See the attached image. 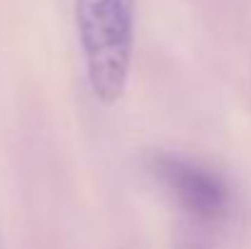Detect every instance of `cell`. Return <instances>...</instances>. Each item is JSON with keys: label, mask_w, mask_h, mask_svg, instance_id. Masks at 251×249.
<instances>
[{"label": "cell", "mask_w": 251, "mask_h": 249, "mask_svg": "<svg viewBox=\"0 0 251 249\" xmlns=\"http://www.w3.org/2000/svg\"><path fill=\"white\" fill-rule=\"evenodd\" d=\"M151 171L190 215L200 220L225 215L229 205V188L210 168L173 154H156L151 159Z\"/></svg>", "instance_id": "2"}, {"label": "cell", "mask_w": 251, "mask_h": 249, "mask_svg": "<svg viewBox=\"0 0 251 249\" xmlns=\"http://www.w3.org/2000/svg\"><path fill=\"white\" fill-rule=\"evenodd\" d=\"M134 0H76V25L93 95L115 103L129 79L134 49Z\"/></svg>", "instance_id": "1"}]
</instances>
